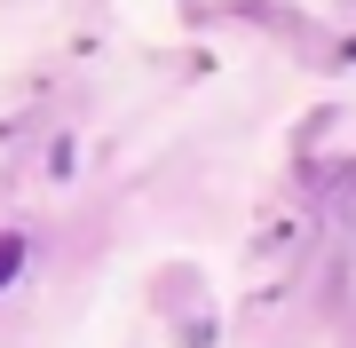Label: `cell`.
Masks as SVG:
<instances>
[{
	"instance_id": "2",
	"label": "cell",
	"mask_w": 356,
	"mask_h": 348,
	"mask_svg": "<svg viewBox=\"0 0 356 348\" xmlns=\"http://www.w3.org/2000/svg\"><path fill=\"white\" fill-rule=\"evenodd\" d=\"M348 56H356V40H348Z\"/></svg>"
},
{
	"instance_id": "1",
	"label": "cell",
	"mask_w": 356,
	"mask_h": 348,
	"mask_svg": "<svg viewBox=\"0 0 356 348\" xmlns=\"http://www.w3.org/2000/svg\"><path fill=\"white\" fill-rule=\"evenodd\" d=\"M16 270H24V238H0V285H8Z\"/></svg>"
}]
</instances>
